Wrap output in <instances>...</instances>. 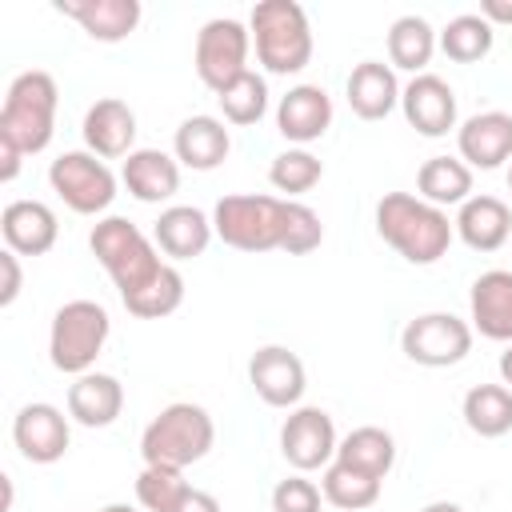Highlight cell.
<instances>
[{
    "label": "cell",
    "instance_id": "6da1fadb",
    "mask_svg": "<svg viewBox=\"0 0 512 512\" xmlns=\"http://www.w3.org/2000/svg\"><path fill=\"white\" fill-rule=\"evenodd\" d=\"M376 232L396 256L424 268L448 252L456 224L448 220L444 208H436L412 192H384L376 200Z\"/></svg>",
    "mask_w": 512,
    "mask_h": 512
},
{
    "label": "cell",
    "instance_id": "7a4b0ae2",
    "mask_svg": "<svg viewBox=\"0 0 512 512\" xmlns=\"http://www.w3.org/2000/svg\"><path fill=\"white\" fill-rule=\"evenodd\" d=\"M88 248L100 260V268L112 276L120 300L136 296L140 288H148L168 268L156 240L148 232H140L128 216H100L88 232Z\"/></svg>",
    "mask_w": 512,
    "mask_h": 512
},
{
    "label": "cell",
    "instance_id": "3957f363",
    "mask_svg": "<svg viewBox=\"0 0 512 512\" xmlns=\"http://www.w3.org/2000/svg\"><path fill=\"white\" fill-rule=\"evenodd\" d=\"M252 48L264 72L272 76H296L312 64V24L308 12L296 0H260L248 16Z\"/></svg>",
    "mask_w": 512,
    "mask_h": 512
},
{
    "label": "cell",
    "instance_id": "277c9868",
    "mask_svg": "<svg viewBox=\"0 0 512 512\" xmlns=\"http://www.w3.org/2000/svg\"><path fill=\"white\" fill-rule=\"evenodd\" d=\"M212 444H216V424H212L208 408L192 404V400H176V404L160 408L148 420V428L140 432L144 464H160V468H176V472L204 460L212 452Z\"/></svg>",
    "mask_w": 512,
    "mask_h": 512
},
{
    "label": "cell",
    "instance_id": "5b68a950",
    "mask_svg": "<svg viewBox=\"0 0 512 512\" xmlns=\"http://www.w3.org/2000/svg\"><path fill=\"white\" fill-rule=\"evenodd\" d=\"M56 104H60V88L52 72L44 68L20 72L8 84L4 104H0V136L12 140L24 156L44 152L56 132Z\"/></svg>",
    "mask_w": 512,
    "mask_h": 512
},
{
    "label": "cell",
    "instance_id": "8992f818",
    "mask_svg": "<svg viewBox=\"0 0 512 512\" xmlns=\"http://www.w3.org/2000/svg\"><path fill=\"white\" fill-rule=\"evenodd\" d=\"M112 332V320L104 304L96 300H68L56 308L52 328H48V360L64 376H84L96 368V356L104 352Z\"/></svg>",
    "mask_w": 512,
    "mask_h": 512
},
{
    "label": "cell",
    "instance_id": "52a82bcc",
    "mask_svg": "<svg viewBox=\"0 0 512 512\" xmlns=\"http://www.w3.org/2000/svg\"><path fill=\"white\" fill-rule=\"evenodd\" d=\"M216 236L236 252H272L284 236V200L268 192H232L212 208Z\"/></svg>",
    "mask_w": 512,
    "mask_h": 512
},
{
    "label": "cell",
    "instance_id": "ba28073f",
    "mask_svg": "<svg viewBox=\"0 0 512 512\" xmlns=\"http://www.w3.org/2000/svg\"><path fill=\"white\" fill-rule=\"evenodd\" d=\"M48 184H52V192L76 216H100L116 200V176H112V168L96 152H88V148L60 152L48 164Z\"/></svg>",
    "mask_w": 512,
    "mask_h": 512
},
{
    "label": "cell",
    "instance_id": "9c48e42d",
    "mask_svg": "<svg viewBox=\"0 0 512 512\" xmlns=\"http://www.w3.org/2000/svg\"><path fill=\"white\" fill-rule=\"evenodd\" d=\"M248 52H252V32H248V24H240V20H232V16L208 20V24L196 32V52H192V64H196L200 84L220 96L236 76L248 72Z\"/></svg>",
    "mask_w": 512,
    "mask_h": 512
},
{
    "label": "cell",
    "instance_id": "30bf717a",
    "mask_svg": "<svg viewBox=\"0 0 512 512\" xmlns=\"http://www.w3.org/2000/svg\"><path fill=\"white\" fill-rule=\"evenodd\" d=\"M472 324L452 312H420L404 324L400 348L420 368H452L472 352Z\"/></svg>",
    "mask_w": 512,
    "mask_h": 512
},
{
    "label": "cell",
    "instance_id": "8fae6325",
    "mask_svg": "<svg viewBox=\"0 0 512 512\" xmlns=\"http://www.w3.org/2000/svg\"><path fill=\"white\" fill-rule=\"evenodd\" d=\"M336 424L324 408H312V404H300L284 416L280 424V456L296 468V472H316V468H328L336 460Z\"/></svg>",
    "mask_w": 512,
    "mask_h": 512
},
{
    "label": "cell",
    "instance_id": "7c38bea8",
    "mask_svg": "<svg viewBox=\"0 0 512 512\" xmlns=\"http://www.w3.org/2000/svg\"><path fill=\"white\" fill-rule=\"evenodd\" d=\"M248 384L256 388V396L268 404V408H300L304 400V388H308V376H304V364L292 348L284 344H264L252 352L248 360Z\"/></svg>",
    "mask_w": 512,
    "mask_h": 512
},
{
    "label": "cell",
    "instance_id": "4fadbf2b",
    "mask_svg": "<svg viewBox=\"0 0 512 512\" xmlns=\"http://www.w3.org/2000/svg\"><path fill=\"white\" fill-rule=\"evenodd\" d=\"M72 416H64L56 404H24L12 420V444L20 448V456L28 464H56L64 460L68 444H72Z\"/></svg>",
    "mask_w": 512,
    "mask_h": 512
},
{
    "label": "cell",
    "instance_id": "5bb4252c",
    "mask_svg": "<svg viewBox=\"0 0 512 512\" xmlns=\"http://www.w3.org/2000/svg\"><path fill=\"white\" fill-rule=\"evenodd\" d=\"M400 108H404V120L420 132V136H448L456 128V92L444 76L436 72H420L404 84L400 92Z\"/></svg>",
    "mask_w": 512,
    "mask_h": 512
},
{
    "label": "cell",
    "instance_id": "9a60e30c",
    "mask_svg": "<svg viewBox=\"0 0 512 512\" xmlns=\"http://www.w3.org/2000/svg\"><path fill=\"white\" fill-rule=\"evenodd\" d=\"M468 320L472 332L496 344H512V272L488 268L468 288Z\"/></svg>",
    "mask_w": 512,
    "mask_h": 512
},
{
    "label": "cell",
    "instance_id": "2e32d148",
    "mask_svg": "<svg viewBox=\"0 0 512 512\" xmlns=\"http://www.w3.org/2000/svg\"><path fill=\"white\" fill-rule=\"evenodd\" d=\"M456 152L468 168H500L504 160H512V116L500 108L468 116L464 124H456Z\"/></svg>",
    "mask_w": 512,
    "mask_h": 512
},
{
    "label": "cell",
    "instance_id": "e0dca14e",
    "mask_svg": "<svg viewBox=\"0 0 512 512\" xmlns=\"http://www.w3.org/2000/svg\"><path fill=\"white\" fill-rule=\"evenodd\" d=\"M328 124H332V96L320 84H296L276 104V132L296 148L320 140Z\"/></svg>",
    "mask_w": 512,
    "mask_h": 512
},
{
    "label": "cell",
    "instance_id": "ac0fdd59",
    "mask_svg": "<svg viewBox=\"0 0 512 512\" xmlns=\"http://www.w3.org/2000/svg\"><path fill=\"white\" fill-rule=\"evenodd\" d=\"M84 144L100 160H124L136 152V112L120 96H104L84 112Z\"/></svg>",
    "mask_w": 512,
    "mask_h": 512
},
{
    "label": "cell",
    "instance_id": "d6986e66",
    "mask_svg": "<svg viewBox=\"0 0 512 512\" xmlns=\"http://www.w3.org/2000/svg\"><path fill=\"white\" fill-rule=\"evenodd\" d=\"M0 232L4 248H12L16 256H44L56 248L60 224L44 200H8L0 212Z\"/></svg>",
    "mask_w": 512,
    "mask_h": 512
},
{
    "label": "cell",
    "instance_id": "ffe728a7",
    "mask_svg": "<svg viewBox=\"0 0 512 512\" xmlns=\"http://www.w3.org/2000/svg\"><path fill=\"white\" fill-rule=\"evenodd\" d=\"M120 184L140 204H164L180 192V160L160 148H136L132 156H124Z\"/></svg>",
    "mask_w": 512,
    "mask_h": 512
},
{
    "label": "cell",
    "instance_id": "44dd1931",
    "mask_svg": "<svg viewBox=\"0 0 512 512\" xmlns=\"http://www.w3.org/2000/svg\"><path fill=\"white\" fill-rule=\"evenodd\" d=\"M452 224H456V236L472 252H496L512 240V208L500 196H488V192H472L460 204Z\"/></svg>",
    "mask_w": 512,
    "mask_h": 512
},
{
    "label": "cell",
    "instance_id": "7402d4cb",
    "mask_svg": "<svg viewBox=\"0 0 512 512\" xmlns=\"http://www.w3.org/2000/svg\"><path fill=\"white\" fill-rule=\"evenodd\" d=\"M60 16L76 20L92 40L100 44H120L136 32L144 8L140 0H60L56 4Z\"/></svg>",
    "mask_w": 512,
    "mask_h": 512
},
{
    "label": "cell",
    "instance_id": "603a6c76",
    "mask_svg": "<svg viewBox=\"0 0 512 512\" xmlns=\"http://www.w3.org/2000/svg\"><path fill=\"white\" fill-rule=\"evenodd\" d=\"M232 152V136L224 128L220 116H188L180 120L176 136H172V156L180 160V168H192V172H212L228 160Z\"/></svg>",
    "mask_w": 512,
    "mask_h": 512
},
{
    "label": "cell",
    "instance_id": "cb8c5ba5",
    "mask_svg": "<svg viewBox=\"0 0 512 512\" xmlns=\"http://www.w3.org/2000/svg\"><path fill=\"white\" fill-rule=\"evenodd\" d=\"M216 228H212V216H204L200 208L192 204H168L156 224H152V240L156 248L168 256V260H192V256H204V248L212 244Z\"/></svg>",
    "mask_w": 512,
    "mask_h": 512
},
{
    "label": "cell",
    "instance_id": "d4e9b609",
    "mask_svg": "<svg viewBox=\"0 0 512 512\" xmlns=\"http://www.w3.org/2000/svg\"><path fill=\"white\" fill-rule=\"evenodd\" d=\"M124 412V384L108 372H84L68 384V416L80 428H108Z\"/></svg>",
    "mask_w": 512,
    "mask_h": 512
},
{
    "label": "cell",
    "instance_id": "484cf974",
    "mask_svg": "<svg viewBox=\"0 0 512 512\" xmlns=\"http://www.w3.org/2000/svg\"><path fill=\"white\" fill-rule=\"evenodd\" d=\"M348 108L360 116V120H384L396 104H400V80L392 72V64L384 60H360L352 72H348Z\"/></svg>",
    "mask_w": 512,
    "mask_h": 512
},
{
    "label": "cell",
    "instance_id": "4316f807",
    "mask_svg": "<svg viewBox=\"0 0 512 512\" xmlns=\"http://www.w3.org/2000/svg\"><path fill=\"white\" fill-rule=\"evenodd\" d=\"M416 196L436 208H460L472 196V168L460 156H428L416 172Z\"/></svg>",
    "mask_w": 512,
    "mask_h": 512
},
{
    "label": "cell",
    "instance_id": "83f0119b",
    "mask_svg": "<svg viewBox=\"0 0 512 512\" xmlns=\"http://www.w3.org/2000/svg\"><path fill=\"white\" fill-rule=\"evenodd\" d=\"M460 416L484 440L508 436L512 432V388H504V384H472L464 392Z\"/></svg>",
    "mask_w": 512,
    "mask_h": 512
},
{
    "label": "cell",
    "instance_id": "f1b7e54d",
    "mask_svg": "<svg viewBox=\"0 0 512 512\" xmlns=\"http://www.w3.org/2000/svg\"><path fill=\"white\" fill-rule=\"evenodd\" d=\"M336 460L384 480L392 472V464H396V440H392V432H384L376 424H360L336 444Z\"/></svg>",
    "mask_w": 512,
    "mask_h": 512
},
{
    "label": "cell",
    "instance_id": "f546056e",
    "mask_svg": "<svg viewBox=\"0 0 512 512\" xmlns=\"http://www.w3.org/2000/svg\"><path fill=\"white\" fill-rule=\"evenodd\" d=\"M436 28L424 16H396L388 28V64L420 76L436 52Z\"/></svg>",
    "mask_w": 512,
    "mask_h": 512
},
{
    "label": "cell",
    "instance_id": "4dcf8cb0",
    "mask_svg": "<svg viewBox=\"0 0 512 512\" xmlns=\"http://www.w3.org/2000/svg\"><path fill=\"white\" fill-rule=\"evenodd\" d=\"M436 44H440V52H444L448 60H456V64H476V60H484V56L492 52L496 28H492L480 12H460V16H452V20L444 24V32H436Z\"/></svg>",
    "mask_w": 512,
    "mask_h": 512
},
{
    "label": "cell",
    "instance_id": "1f68e13d",
    "mask_svg": "<svg viewBox=\"0 0 512 512\" xmlns=\"http://www.w3.org/2000/svg\"><path fill=\"white\" fill-rule=\"evenodd\" d=\"M380 484H384V480H376V476H368V472H360V468H348V464H340V460H332V464L324 468V476H320L324 500H328L332 508H340V512H364V508H372V504L380 500Z\"/></svg>",
    "mask_w": 512,
    "mask_h": 512
},
{
    "label": "cell",
    "instance_id": "d6a6232c",
    "mask_svg": "<svg viewBox=\"0 0 512 512\" xmlns=\"http://www.w3.org/2000/svg\"><path fill=\"white\" fill-rule=\"evenodd\" d=\"M216 100H220V112H224L228 124H236V128L260 124V116L268 112V80L248 68V72L236 76Z\"/></svg>",
    "mask_w": 512,
    "mask_h": 512
},
{
    "label": "cell",
    "instance_id": "836d02e7",
    "mask_svg": "<svg viewBox=\"0 0 512 512\" xmlns=\"http://www.w3.org/2000/svg\"><path fill=\"white\" fill-rule=\"evenodd\" d=\"M320 176H324V164L308 148H284L268 164V184L276 192H284L288 200L300 196V192H312L320 184Z\"/></svg>",
    "mask_w": 512,
    "mask_h": 512
},
{
    "label": "cell",
    "instance_id": "e575fe53",
    "mask_svg": "<svg viewBox=\"0 0 512 512\" xmlns=\"http://www.w3.org/2000/svg\"><path fill=\"white\" fill-rule=\"evenodd\" d=\"M180 304H184V276H180L176 264H168L148 288H140L136 296L124 300V308H128L136 320H160V316H172Z\"/></svg>",
    "mask_w": 512,
    "mask_h": 512
},
{
    "label": "cell",
    "instance_id": "d590c367",
    "mask_svg": "<svg viewBox=\"0 0 512 512\" xmlns=\"http://www.w3.org/2000/svg\"><path fill=\"white\" fill-rule=\"evenodd\" d=\"M192 484L184 480V472L176 468H160V464H144L136 476V504L144 512H172L176 500L188 492Z\"/></svg>",
    "mask_w": 512,
    "mask_h": 512
},
{
    "label": "cell",
    "instance_id": "8d00e7d4",
    "mask_svg": "<svg viewBox=\"0 0 512 512\" xmlns=\"http://www.w3.org/2000/svg\"><path fill=\"white\" fill-rule=\"evenodd\" d=\"M324 244V220L316 208L300 204V200H284V236H280V252L288 256H308Z\"/></svg>",
    "mask_w": 512,
    "mask_h": 512
},
{
    "label": "cell",
    "instance_id": "74e56055",
    "mask_svg": "<svg viewBox=\"0 0 512 512\" xmlns=\"http://www.w3.org/2000/svg\"><path fill=\"white\" fill-rule=\"evenodd\" d=\"M320 504H324V492L304 472H292L272 488V512H320Z\"/></svg>",
    "mask_w": 512,
    "mask_h": 512
},
{
    "label": "cell",
    "instance_id": "f35d334b",
    "mask_svg": "<svg viewBox=\"0 0 512 512\" xmlns=\"http://www.w3.org/2000/svg\"><path fill=\"white\" fill-rule=\"evenodd\" d=\"M0 268H4V288H0V304L8 308V304H16V296H20V284H24V276H20V256H16L12 248H4V252H0Z\"/></svg>",
    "mask_w": 512,
    "mask_h": 512
},
{
    "label": "cell",
    "instance_id": "ab89813d",
    "mask_svg": "<svg viewBox=\"0 0 512 512\" xmlns=\"http://www.w3.org/2000/svg\"><path fill=\"white\" fill-rule=\"evenodd\" d=\"M172 512H220V500H216L212 492H204V488H188V492L176 500Z\"/></svg>",
    "mask_w": 512,
    "mask_h": 512
},
{
    "label": "cell",
    "instance_id": "60d3db41",
    "mask_svg": "<svg viewBox=\"0 0 512 512\" xmlns=\"http://www.w3.org/2000/svg\"><path fill=\"white\" fill-rule=\"evenodd\" d=\"M20 160H24V152H20L12 140L0 136V180H4V184H12V180L20 176Z\"/></svg>",
    "mask_w": 512,
    "mask_h": 512
},
{
    "label": "cell",
    "instance_id": "b9f144b4",
    "mask_svg": "<svg viewBox=\"0 0 512 512\" xmlns=\"http://www.w3.org/2000/svg\"><path fill=\"white\" fill-rule=\"evenodd\" d=\"M480 16L496 28V24H512V0H480Z\"/></svg>",
    "mask_w": 512,
    "mask_h": 512
},
{
    "label": "cell",
    "instance_id": "7bdbcfd3",
    "mask_svg": "<svg viewBox=\"0 0 512 512\" xmlns=\"http://www.w3.org/2000/svg\"><path fill=\"white\" fill-rule=\"evenodd\" d=\"M500 384L512 388V344H504V352H500Z\"/></svg>",
    "mask_w": 512,
    "mask_h": 512
},
{
    "label": "cell",
    "instance_id": "ee69618b",
    "mask_svg": "<svg viewBox=\"0 0 512 512\" xmlns=\"http://www.w3.org/2000/svg\"><path fill=\"white\" fill-rule=\"evenodd\" d=\"M420 512H464L456 500H432V504H424Z\"/></svg>",
    "mask_w": 512,
    "mask_h": 512
},
{
    "label": "cell",
    "instance_id": "f6af8a7d",
    "mask_svg": "<svg viewBox=\"0 0 512 512\" xmlns=\"http://www.w3.org/2000/svg\"><path fill=\"white\" fill-rule=\"evenodd\" d=\"M100 512H136V508H132V504H104Z\"/></svg>",
    "mask_w": 512,
    "mask_h": 512
},
{
    "label": "cell",
    "instance_id": "bcb514c9",
    "mask_svg": "<svg viewBox=\"0 0 512 512\" xmlns=\"http://www.w3.org/2000/svg\"><path fill=\"white\" fill-rule=\"evenodd\" d=\"M508 188H512V168H508Z\"/></svg>",
    "mask_w": 512,
    "mask_h": 512
}]
</instances>
